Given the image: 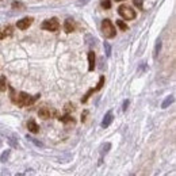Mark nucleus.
Segmentation results:
<instances>
[{
	"label": "nucleus",
	"instance_id": "f257e3e1",
	"mask_svg": "<svg viewBox=\"0 0 176 176\" xmlns=\"http://www.w3.org/2000/svg\"><path fill=\"white\" fill-rule=\"evenodd\" d=\"M10 91H11V100H12L15 105L21 106V107L33 105V103H35L37 100L39 99V96H41L39 94L34 95V96H30V95H27L26 92H19V94L16 95L15 91H14V88H11V87H10Z\"/></svg>",
	"mask_w": 176,
	"mask_h": 176
},
{
	"label": "nucleus",
	"instance_id": "f03ea898",
	"mask_svg": "<svg viewBox=\"0 0 176 176\" xmlns=\"http://www.w3.org/2000/svg\"><path fill=\"white\" fill-rule=\"evenodd\" d=\"M102 31L106 38H114L117 35V30H115L114 25H112V22L110 19H105L102 22Z\"/></svg>",
	"mask_w": 176,
	"mask_h": 176
},
{
	"label": "nucleus",
	"instance_id": "7ed1b4c3",
	"mask_svg": "<svg viewBox=\"0 0 176 176\" xmlns=\"http://www.w3.org/2000/svg\"><path fill=\"white\" fill-rule=\"evenodd\" d=\"M118 14H119V16H122L123 19H126V21H133V19L135 18V11L133 10L131 7H129V5H119Z\"/></svg>",
	"mask_w": 176,
	"mask_h": 176
},
{
	"label": "nucleus",
	"instance_id": "20e7f679",
	"mask_svg": "<svg viewBox=\"0 0 176 176\" xmlns=\"http://www.w3.org/2000/svg\"><path fill=\"white\" fill-rule=\"evenodd\" d=\"M44 30L46 31H57L60 28V23H58V19L57 18H50V19H46V21L42 22V26H41Z\"/></svg>",
	"mask_w": 176,
	"mask_h": 176
},
{
	"label": "nucleus",
	"instance_id": "39448f33",
	"mask_svg": "<svg viewBox=\"0 0 176 176\" xmlns=\"http://www.w3.org/2000/svg\"><path fill=\"white\" fill-rule=\"evenodd\" d=\"M14 33V27L10 25L7 26H3L2 28H0V39H4V38H8V37H11Z\"/></svg>",
	"mask_w": 176,
	"mask_h": 176
},
{
	"label": "nucleus",
	"instance_id": "423d86ee",
	"mask_svg": "<svg viewBox=\"0 0 176 176\" xmlns=\"http://www.w3.org/2000/svg\"><path fill=\"white\" fill-rule=\"evenodd\" d=\"M38 115L41 118H44V119H48V118H51L53 115H56V111L50 110V108H48V107H42V108H39Z\"/></svg>",
	"mask_w": 176,
	"mask_h": 176
},
{
	"label": "nucleus",
	"instance_id": "0eeeda50",
	"mask_svg": "<svg viewBox=\"0 0 176 176\" xmlns=\"http://www.w3.org/2000/svg\"><path fill=\"white\" fill-rule=\"evenodd\" d=\"M75 28H76V23H75V21L72 18H68L65 19L64 22V30L65 33H72V31H75Z\"/></svg>",
	"mask_w": 176,
	"mask_h": 176
},
{
	"label": "nucleus",
	"instance_id": "6e6552de",
	"mask_svg": "<svg viewBox=\"0 0 176 176\" xmlns=\"http://www.w3.org/2000/svg\"><path fill=\"white\" fill-rule=\"evenodd\" d=\"M33 23V18H23L21 21L16 22V26H18V28H21V30H26V28H28V26Z\"/></svg>",
	"mask_w": 176,
	"mask_h": 176
},
{
	"label": "nucleus",
	"instance_id": "1a4fd4ad",
	"mask_svg": "<svg viewBox=\"0 0 176 176\" xmlns=\"http://www.w3.org/2000/svg\"><path fill=\"white\" fill-rule=\"evenodd\" d=\"M112 119H114V115H112V111H108L107 114L105 115V118H103V121H102V128H103V129L108 128V126L111 125Z\"/></svg>",
	"mask_w": 176,
	"mask_h": 176
},
{
	"label": "nucleus",
	"instance_id": "9d476101",
	"mask_svg": "<svg viewBox=\"0 0 176 176\" xmlns=\"http://www.w3.org/2000/svg\"><path fill=\"white\" fill-rule=\"evenodd\" d=\"M110 149H111V144L110 142H106V144H103V145H102V148H100V160H99V164H102L103 156L107 154Z\"/></svg>",
	"mask_w": 176,
	"mask_h": 176
},
{
	"label": "nucleus",
	"instance_id": "9b49d317",
	"mask_svg": "<svg viewBox=\"0 0 176 176\" xmlns=\"http://www.w3.org/2000/svg\"><path fill=\"white\" fill-rule=\"evenodd\" d=\"M95 69V53L92 50L88 51V71L92 72Z\"/></svg>",
	"mask_w": 176,
	"mask_h": 176
},
{
	"label": "nucleus",
	"instance_id": "f8f14e48",
	"mask_svg": "<svg viewBox=\"0 0 176 176\" xmlns=\"http://www.w3.org/2000/svg\"><path fill=\"white\" fill-rule=\"evenodd\" d=\"M84 41H85V44H87L89 48H94V46H96V44H98V39L95 38L94 35H91V34H87V35H85Z\"/></svg>",
	"mask_w": 176,
	"mask_h": 176
},
{
	"label": "nucleus",
	"instance_id": "ddd939ff",
	"mask_svg": "<svg viewBox=\"0 0 176 176\" xmlns=\"http://www.w3.org/2000/svg\"><path fill=\"white\" fill-rule=\"evenodd\" d=\"M27 129H28V131H31V133H38L39 131V126L37 125L34 119H30L27 122Z\"/></svg>",
	"mask_w": 176,
	"mask_h": 176
},
{
	"label": "nucleus",
	"instance_id": "4468645a",
	"mask_svg": "<svg viewBox=\"0 0 176 176\" xmlns=\"http://www.w3.org/2000/svg\"><path fill=\"white\" fill-rule=\"evenodd\" d=\"M174 100H175V96H174V95H169V96L167 98V99L164 100L163 103H161V107H163V108L169 107V106H171L172 103H174Z\"/></svg>",
	"mask_w": 176,
	"mask_h": 176
},
{
	"label": "nucleus",
	"instance_id": "2eb2a0df",
	"mask_svg": "<svg viewBox=\"0 0 176 176\" xmlns=\"http://www.w3.org/2000/svg\"><path fill=\"white\" fill-rule=\"evenodd\" d=\"M160 50H161V39L158 38L157 41H156L154 51H153V57H154V58H157V56H158V53H160Z\"/></svg>",
	"mask_w": 176,
	"mask_h": 176
},
{
	"label": "nucleus",
	"instance_id": "dca6fc26",
	"mask_svg": "<svg viewBox=\"0 0 176 176\" xmlns=\"http://www.w3.org/2000/svg\"><path fill=\"white\" fill-rule=\"evenodd\" d=\"M26 138H27V140L30 141V142H33L34 145H37V146H38V148H44V144H42L41 141H38V140H37V138H33V137H31V135H27V137H26Z\"/></svg>",
	"mask_w": 176,
	"mask_h": 176
},
{
	"label": "nucleus",
	"instance_id": "f3484780",
	"mask_svg": "<svg viewBox=\"0 0 176 176\" xmlns=\"http://www.w3.org/2000/svg\"><path fill=\"white\" fill-rule=\"evenodd\" d=\"M105 81H106V79H105V76H100V79H99V83H98V85L95 88H92L94 89V92H96V91H99V89H102V87L105 85Z\"/></svg>",
	"mask_w": 176,
	"mask_h": 176
},
{
	"label": "nucleus",
	"instance_id": "a211bd4d",
	"mask_svg": "<svg viewBox=\"0 0 176 176\" xmlns=\"http://www.w3.org/2000/svg\"><path fill=\"white\" fill-rule=\"evenodd\" d=\"M58 119L61 121V122H65V123H68V122H72V123H75V119L71 117L69 114H66L64 115V117H58Z\"/></svg>",
	"mask_w": 176,
	"mask_h": 176
},
{
	"label": "nucleus",
	"instance_id": "6ab92c4d",
	"mask_svg": "<svg viewBox=\"0 0 176 176\" xmlns=\"http://www.w3.org/2000/svg\"><path fill=\"white\" fill-rule=\"evenodd\" d=\"M7 89V81H5V76H0V91L4 92Z\"/></svg>",
	"mask_w": 176,
	"mask_h": 176
},
{
	"label": "nucleus",
	"instance_id": "aec40b11",
	"mask_svg": "<svg viewBox=\"0 0 176 176\" xmlns=\"http://www.w3.org/2000/svg\"><path fill=\"white\" fill-rule=\"evenodd\" d=\"M11 154V151H4L0 156V163H5V161L8 160V157H10Z\"/></svg>",
	"mask_w": 176,
	"mask_h": 176
},
{
	"label": "nucleus",
	"instance_id": "412c9836",
	"mask_svg": "<svg viewBox=\"0 0 176 176\" xmlns=\"http://www.w3.org/2000/svg\"><path fill=\"white\" fill-rule=\"evenodd\" d=\"M7 141H8V144H10L11 148H18V140H16L15 137H10Z\"/></svg>",
	"mask_w": 176,
	"mask_h": 176
},
{
	"label": "nucleus",
	"instance_id": "4be33fe9",
	"mask_svg": "<svg viewBox=\"0 0 176 176\" xmlns=\"http://www.w3.org/2000/svg\"><path fill=\"white\" fill-rule=\"evenodd\" d=\"M117 26H118V27H119L122 31H126V30L129 28V27H128V25H126V23L123 22V21H117Z\"/></svg>",
	"mask_w": 176,
	"mask_h": 176
},
{
	"label": "nucleus",
	"instance_id": "5701e85b",
	"mask_svg": "<svg viewBox=\"0 0 176 176\" xmlns=\"http://www.w3.org/2000/svg\"><path fill=\"white\" fill-rule=\"evenodd\" d=\"M105 51H106V56L107 57L111 56V45L108 42H105Z\"/></svg>",
	"mask_w": 176,
	"mask_h": 176
},
{
	"label": "nucleus",
	"instance_id": "b1692460",
	"mask_svg": "<svg viewBox=\"0 0 176 176\" xmlns=\"http://www.w3.org/2000/svg\"><path fill=\"white\" fill-rule=\"evenodd\" d=\"M92 94H94V89L91 88V89H89V91L87 92V94H85V96H84V98H83V99H81V103H85V102H87V100H88V98L91 96Z\"/></svg>",
	"mask_w": 176,
	"mask_h": 176
},
{
	"label": "nucleus",
	"instance_id": "393cba45",
	"mask_svg": "<svg viewBox=\"0 0 176 176\" xmlns=\"http://www.w3.org/2000/svg\"><path fill=\"white\" fill-rule=\"evenodd\" d=\"M102 7H103V8H106V10H108V8L111 7V2H110V0H103Z\"/></svg>",
	"mask_w": 176,
	"mask_h": 176
},
{
	"label": "nucleus",
	"instance_id": "a878e982",
	"mask_svg": "<svg viewBox=\"0 0 176 176\" xmlns=\"http://www.w3.org/2000/svg\"><path fill=\"white\" fill-rule=\"evenodd\" d=\"M89 0H77L76 2V5H79V7H83V5H87Z\"/></svg>",
	"mask_w": 176,
	"mask_h": 176
},
{
	"label": "nucleus",
	"instance_id": "bb28decb",
	"mask_svg": "<svg viewBox=\"0 0 176 176\" xmlns=\"http://www.w3.org/2000/svg\"><path fill=\"white\" fill-rule=\"evenodd\" d=\"M71 110H72V111L75 110V106H73V105H71V103H68V105L65 106V111H66V112H69Z\"/></svg>",
	"mask_w": 176,
	"mask_h": 176
},
{
	"label": "nucleus",
	"instance_id": "cd10ccee",
	"mask_svg": "<svg viewBox=\"0 0 176 176\" xmlns=\"http://www.w3.org/2000/svg\"><path fill=\"white\" fill-rule=\"evenodd\" d=\"M12 8H15V10H16V8H22V3L21 2H14L12 3Z\"/></svg>",
	"mask_w": 176,
	"mask_h": 176
},
{
	"label": "nucleus",
	"instance_id": "c85d7f7f",
	"mask_svg": "<svg viewBox=\"0 0 176 176\" xmlns=\"http://www.w3.org/2000/svg\"><path fill=\"white\" fill-rule=\"evenodd\" d=\"M129 103H130V102H129L128 99H126L125 102H123V106H122V110H123V111H126V110H128V107H129Z\"/></svg>",
	"mask_w": 176,
	"mask_h": 176
},
{
	"label": "nucleus",
	"instance_id": "c756f323",
	"mask_svg": "<svg viewBox=\"0 0 176 176\" xmlns=\"http://www.w3.org/2000/svg\"><path fill=\"white\" fill-rule=\"evenodd\" d=\"M133 3H134L137 7H140V8H142V0H133Z\"/></svg>",
	"mask_w": 176,
	"mask_h": 176
},
{
	"label": "nucleus",
	"instance_id": "7c9ffc66",
	"mask_svg": "<svg viewBox=\"0 0 176 176\" xmlns=\"http://www.w3.org/2000/svg\"><path fill=\"white\" fill-rule=\"evenodd\" d=\"M87 115H88V111L85 110V111H84V112H83V114H81V122H84V121L87 119Z\"/></svg>",
	"mask_w": 176,
	"mask_h": 176
},
{
	"label": "nucleus",
	"instance_id": "2f4dec72",
	"mask_svg": "<svg viewBox=\"0 0 176 176\" xmlns=\"http://www.w3.org/2000/svg\"><path fill=\"white\" fill-rule=\"evenodd\" d=\"M144 69H146V65H144V64H142V65L140 66V69H138V71H140V73H141V72H144Z\"/></svg>",
	"mask_w": 176,
	"mask_h": 176
},
{
	"label": "nucleus",
	"instance_id": "473e14b6",
	"mask_svg": "<svg viewBox=\"0 0 176 176\" xmlns=\"http://www.w3.org/2000/svg\"><path fill=\"white\" fill-rule=\"evenodd\" d=\"M3 176H10V172H8L7 169H4V171H3Z\"/></svg>",
	"mask_w": 176,
	"mask_h": 176
},
{
	"label": "nucleus",
	"instance_id": "72a5a7b5",
	"mask_svg": "<svg viewBox=\"0 0 176 176\" xmlns=\"http://www.w3.org/2000/svg\"><path fill=\"white\" fill-rule=\"evenodd\" d=\"M15 176H25V174H16Z\"/></svg>",
	"mask_w": 176,
	"mask_h": 176
},
{
	"label": "nucleus",
	"instance_id": "f704fd0d",
	"mask_svg": "<svg viewBox=\"0 0 176 176\" xmlns=\"http://www.w3.org/2000/svg\"><path fill=\"white\" fill-rule=\"evenodd\" d=\"M2 144H3V141H2V138H0V146H2Z\"/></svg>",
	"mask_w": 176,
	"mask_h": 176
},
{
	"label": "nucleus",
	"instance_id": "c9c22d12",
	"mask_svg": "<svg viewBox=\"0 0 176 176\" xmlns=\"http://www.w3.org/2000/svg\"><path fill=\"white\" fill-rule=\"evenodd\" d=\"M129 176H135V175H134V174H131V175H129Z\"/></svg>",
	"mask_w": 176,
	"mask_h": 176
},
{
	"label": "nucleus",
	"instance_id": "e433bc0d",
	"mask_svg": "<svg viewBox=\"0 0 176 176\" xmlns=\"http://www.w3.org/2000/svg\"><path fill=\"white\" fill-rule=\"evenodd\" d=\"M115 2H122V0H115Z\"/></svg>",
	"mask_w": 176,
	"mask_h": 176
}]
</instances>
